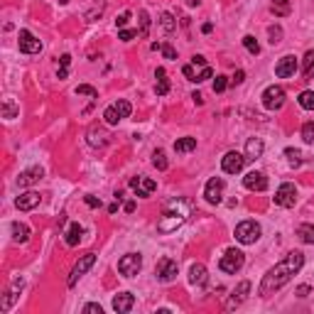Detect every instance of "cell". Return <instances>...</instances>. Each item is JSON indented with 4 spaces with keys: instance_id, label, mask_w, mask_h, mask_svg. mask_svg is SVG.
I'll use <instances>...</instances> for the list:
<instances>
[{
    "instance_id": "6da1fadb",
    "label": "cell",
    "mask_w": 314,
    "mask_h": 314,
    "mask_svg": "<svg viewBox=\"0 0 314 314\" xmlns=\"http://www.w3.org/2000/svg\"><path fill=\"white\" fill-rule=\"evenodd\" d=\"M302 265H304V253H302V250L287 253L285 260H280L275 268H270V270L265 273L263 282H260V295L265 297V295H270L275 290H280L282 285H287V282L302 270Z\"/></svg>"
},
{
    "instance_id": "7a4b0ae2",
    "label": "cell",
    "mask_w": 314,
    "mask_h": 314,
    "mask_svg": "<svg viewBox=\"0 0 314 314\" xmlns=\"http://www.w3.org/2000/svg\"><path fill=\"white\" fill-rule=\"evenodd\" d=\"M191 211H194V204H191L189 199H172L169 204L164 206L162 216L157 221V231L160 233L177 231L179 226L187 223V219L191 216Z\"/></svg>"
},
{
    "instance_id": "3957f363",
    "label": "cell",
    "mask_w": 314,
    "mask_h": 314,
    "mask_svg": "<svg viewBox=\"0 0 314 314\" xmlns=\"http://www.w3.org/2000/svg\"><path fill=\"white\" fill-rule=\"evenodd\" d=\"M243 263H246V255L238 250V248H229L219 260V268L223 270L226 275H236L241 268H243Z\"/></svg>"
},
{
    "instance_id": "277c9868",
    "label": "cell",
    "mask_w": 314,
    "mask_h": 314,
    "mask_svg": "<svg viewBox=\"0 0 314 314\" xmlns=\"http://www.w3.org/2000/svg\"><path fill=\"white\" fill-rule=\"evenodd\" d=\"M133 113V106L128 103V101H116L113 106H108V108L103 110V121L108 125H118L123 118H128Z\"/></svg>"
},
{
    "instance_id": "5b68a950",
    "label": "cell",
    "mask_w": 314,
    "mask_h": 314,
    "mask_svg": "<svg viewBox=\"0 0 314 314\" xmlns=\"http://www.w3.org/2000/svg\"><path fill=\"white\" fill-rule=\"evenodd\" d=\"M258 238H260V226L255 221H241V223L236 226V241H238V243L250 246V243H255Z\"/></svg>"
},
{
    "instance_id": "8992f818",
    "label": "cell",
    "mask_w": 314,
    "mask_h": 314,
    "mask_svg": "<svg viewBox=\"0 0 314 314\" xmlns=\"http://www.w3.org/2000/svg\"><path fill=\"white\" fill-rule=\"evenodd\" d=\"M295 202H297V187L292 182H282L275 191V204L282 206V209H290V206H295Z\"/></svg>"
},
{
    "instance_id": "52a82bcc",
    "label": "cell",
    "mask_w": 314,
    "mask_h": 314,
    "mask_svg": "<svg viewBox=\"0 0 314 314\" xmlns=\"http://www.w3.org/2000/svg\"><path fill=\"white\" fill-rule=\"evenodd\" d=\"M140 268H142L140 253H128V255H123V258L118 260V273L123 275V277H135L140 273Z\"/></svg>"
},
{
    "instance_id": "ba28073f",
    "label": "cell",
    "mask_w": 314,
    "mask_h": 314,
    "mask_svg": "<svg viewBox=\"0 0 314 314\" xmlns=\"http://www.w3.org/2000/svg\"><path fill=\"white\" fill-rule=\"evenodd\" d=\"M282 103H285V91L280 86H268L263 91V106L268 110H280Z\"/></svg>"
},
{
    "instance_id": "9c48e42d",
    "label": "cell",
    "mask_w": 314,
    "mask_h": 314,
    "mask_svg": "<svg viewBox=\"0 0 314 314\" xmlns=\"http://www.w3.org/2000/svg\"><path fill=\"white\" fill-rule=\"evenodd\" d=\"M246 162H248L246 155H241V152L231 150V152H226V155H223L221 167H223V172H226V175H238V172L243 169V164H246Z\"/></svg>"
},
{
    "instance_id": "30bf717a",
    "label": "cell",
    "mask_w": 314,
    "mask_h": 314,
    "mask_svg": "<svg viewBox=\"0 0 314 314\" xmlns=\"http://www.w3.org/2000/svg\"><path fill=\"white\" fill-rule=\"evenodd\" d=\"M17 44H20V52H25V54H40L42 52V42L37 40L30 30H20Z\"/></svg>"
},
{
    "instance_id": "8fae6325",
    "label": "cell",
    "mask_w": 314,
    "mask_h": 314,
    "mask_svg": "<svg viewBox=\"0 0 314 314\" xmlns=\"http://www.w3.org/2000/svg\"><path fill=\"white\" fill-rule=\"evenodd\" d=\"M177 273H179L177 260H172V258H162L157 263V268H155V275H157L160 282H172L177 277Z\"/></svg>"
},
{
    "instance_id": "7c38bea8",
    "label": "cell",
    "mask_w": 314,
    "mask_h": 314,
    "mask_svg": "<svg viewBox=\"0 0 314 314\" xmlns=\"http://www.w3.org/2000/svg\"><path fill=\"white\" fill-rule=\"evenodd\" d=\"M223 189H226V182L221 177H211L206 182V189H204V196L209 204H221L223 199Z\"/></svg>"
},
{
    "instance_id": "4fadbf2b",
    "label": "cell",
    "mask_w": 314,
    "mask_h": 314,
    "mask_svg": "<svg viewBox=\"0 0 314 314\" xmlns=\"http://www.w3.org/2000/svg\"><path fill=\"white\" fill-rule=\"evenodd\" d=\"M94 263H96V255L94 253H86V255H81L79 258V263L74 265V270H71V275H69V287H74L79 280L83 277V273L89 270V268H94Z\"/></svg>"
},
{
    "instance_id": "5bb4252c",
    "label": "cell",
    "mask_w": 314,
    "mask_h": 314,
    "mask_svg": "<svg viewBox=\"0 0 314 314\" xmlns=\"http://www.w3.org/2000/svg\"><path fill=\"white\" fill-rule=\"evenodd\" d=\"M295 71H297V56L295 54L282 56V59L275 64V76H280V79H290V76H295Z\"/></svg>"
},
{
    "instance_id": "9a60e30c",
    "label": "cell",
    "mask_w": 314,
    "mask_h": 314,
    "mask_svg": "<svg viewBox=\"0 0 314 314\" xmlns=\"http://www.w3.org/2000/svg\"><path fill=\"white\" fill-rule=\"evenodd\" d=\"M243 184L250 191H265L268 189V177L263 172H258V169H253V172H248L246 177H243Z\"/></svg>"
},
{
    "instance_id": "2e32d148",
    "label": "cell",
    "mask_w": 314,
    "mask_h": 314,
    "mask_svg": "<svg viewBox=\"0 0 314 314\" xmlns=\"http://www.w3.org/2000/svg\"><path fill=\"white\" fill-rule=\"evenodd\" d=\"M248 292H250V282H248V280L238 282V287L233 290L231 297H229V302H226V309H236L238 304H243V300L248 297Z\"/></svg>"
},
{
    "instance_id": "e0dca14e",
    "label": "cell",
    "mask_w": 314,
    "mask_h": 314,
    "mask_svg": "<svg viewBox=\"0 0 314 314\" xmlns=\"http://www.w3.org/2000/svg\"><path fill=\"white\" fill-rule=\"evenodd\" d=\"M42 202V196L37 191H25V194H20L17 199H15V206L20 209V211H32V209H37Z\"/></svg>"
},
{
    "instance_id": "ac0fdd59",
    "label": "cell",
    "mask_w": 314,
    "mask_h": 314,
    "mask_svg": "<svg viewBox=\"0 0 314 314\" xmlns=\"http://www.w3.org/2000/svg\"><path fill=\"white\" fill-rule=\"evenodd\" d=\"M130 187H133V191H135L137 196H150L152 191L157 189V184L148 177H133L130 179Z\"/></svg>"
},
{
    "instance_id": "d6986e66",
    "label": "cell",
    "mask_w": 314,
    "mask_h": 314,
    "mask_svg": "<svg viewBox=\"0 0 314 314\" xmlns=\"http://www.w3.org/2000/svg\"><path fill=\"white\" fill-rule=\"evenodd\" d=\"M133 304H135V297H133L130 292H121V295L113 297V309L118 314H128L133 309Z\"/></svg>"
},
{
    "instance_id": "ffe728a7",
    "label": "cell",
    "mask_w": 314,
    "mask_h": 314,
    "mask_svg": "<svg viewBox=\"0 0 314 314\" xmlns=\"http://www.w3.org/2000/svg\"><path fill=\"white\" fill-rule=\"evenodd\" d=\"M42 177H44V169H42V167H30V169H25V172H20L17 184H20V187H30V184L40 182Z\"/></svg>"
},
{
    "instance_id": "44dd1931",
    "label": "cell",
    "mask_w": 314,
    "mask_h": 314,
    "mask_svg": "<svg viewBox=\"0 0 314 314\" xmlns=\"http://www.w3.org/2000/svg\"><path fill=\"white\" fill-rule=\"evenodd\" d=\"M206 280H209V273H206V268L202 265V263H194L189 268V282L194 287H204Z\"/></svg>"
},
{
    "instance_id": "7402d4cb",
    "label": "cell",
    "mask_w": 314,
    "mask_h": 314,
    "mask_svg": "<svg viewBox=\"0 0 314 314\" xmlns=\"http://www.w3.org/2000/svg\"><path fill=\"white\" fill-rule=\"evenodd\" d=\"M263 150H265L263 140H260V137H250V140L246 142V160L255 162L258 157H263Z\"/></svg>"
},
{
    "instance_id": "603a6c76",
    "label": "cell",
    "mask_w": 314,
    "mask_h": 314,
    "mask_svg": "<svg viewBox=\"0 0 314 314\" xmlns=\"http://www.w3.org/2000/svg\"><path fill=\"white\" fill-rule=\"evenodd\" d=\"M81 236H83V229L74 221V223H69V229L64 231V243H67L69 248H74V246H79V241H81Z\"/></svg>"
},
{
    "instance_id": "cb8c5ba5",
    "label": "cell",
    "mask_w": 314,
    "mask_h": 314,
    "mask_svg": "<svg viewBox=\"0 0 314 314\" xmlns=\"http://www.w3.org/2000/svg\"><path fill=\"white\" fill-rule=\"evenodd\" d=\"M108 133L103 130V128H91L89 130V145L91 148H106L108 145Z\"/></svg>"
},
{
    "instance_id": "d4e9b609",
    "label": "cell",
    "mask_w": 314,
    "mask_h": 314,
    "mask_svg": "<svg viewBox=\"0 0 314 314\" xmlns=\"http://www.w3.org/2000/svg\"><path fill=\"white\" fill-rule=\"evenodd\" d=\"M155 79H157V86H155L157 96H167V94H169V79H167V71H164L162 67L155 71Z\"/></svg>"
},
{
    "instance_id": "484cf974",
    "label": "cell",
    "mask_w": 314,
    "mask_h": 314,
    "mask_svg": "<svg viewBox=\"0 0 314 314\" xmlns=\"http://www.w3.org/2000/svg\"><path fill=\"white\" fill-rule=\"evenodd\" d=\"M30 238V229L25 223H20V221H15L13 223V241L15 243H27Z\"/></svg>"
},
{
    "instance_id": "4316f807",
    "label": "cell",
    "mask_w": 314,
    "mask_h": 314,
    "mask_svg": "<svg viewBox=\"0 0 314 314\" xmlns=\"http://www.w3.org/2000/svg\"><path fill=\"white\" fill-rule=\"evenodd\" d=\"M297 236H300L302 243L314 246V223H300V226H297Z\"/></svg>"
},
{
    "instance_id": "83f0119b",
    "label": "cell",
    "mask_w": 314,
    "mask_h": 314,
    "mask_svg": "<svg viewBox=\"0 0 314 314\" xmlns=\"http://www.w3.org/2000/svg\"><path fill=\"white\" fill-rule=\"evenodd\" d=\"M270 10H273L275 17H287L292 8H290V0H273L270 3Z\"/></svg>"
},
{
    "instance_id": "f1b7e54d",
    "label": "cell",
    "mask_w": 314,
    "mask_h": 314,
    "mask_svg": "<svg viewBox=\"0 0 314 314\" xmlns=\"http://www.w3.org/2000/svg\"><path fill=\"white\" fill-rule=\"evenodd\" d=\"M196 150V137H179L177 142H175V152H191Z\"/></svg>"
},
{
    "instance_id": "f546056e",
    "label": "cell",
    "mask_w": 314,
    "mask_h": 314,
    "mask_svg": "<svg viewBox=\"0 0 314 314\" xmlns=\"http://www.w3.org/2000/svg\"><path fill=\"white\" fill-rule=\"evenodd\" d=\"M152 164L160 169V172H164L167 167H169V162H167V155H164V150H155L152 152Z\"/></svg>"
},
{
    "instance_id": "4dcf8cb0",
    "label": "cell",
    "mask_w": 314,
    "mask_h": 314,
    "mask_svg": "<svg viewBox=\"0 0 314 314\" xmlns=\"http://www.w3.org/2000/svg\"><path fill=\"white\" fill-rule=\"evenodd\" d=\"M160 25H162V30L167 32V35H172L175 30H177V22H175V17L169 13H162L160 15Z\"/></svg>"
},
{
    "instance_id": "1f68e13d",
    "label": "cell",
    "mask_w": 314,
    "mask_h": 314,
    "mask_svg": "<svg viewBox=\"0 0 314 314\" xmlns=\"http://www.w3.org/2000/svg\"><path fill=\"white\" fill-rule=\"evenodd\" d=\"M297 103H300L304 110H314V91H302L300 98H297Z\"/></svg>"
},
{
    "instance_id": "d6a6232c",
    "label": "cell",
    "mask_w": 314,
    "mask_h": 314,
    "mask_svg": "<svg viewBox=\"0 0 314 314\" xmlns=\"http://www.w3.org/2000/svg\"><path fill=\"white\" fill-rule=\"evenodd\" d=\"M285 157H287V162H290V167H300L302 164V152L295 150V148H287Z\"/></svg>"
},
{
    "instance_id": "836d02e7",
    "label": "cell",
    "mask_w": 314,
    "mask_h": 314,
    "mask_svg": "<svg viewBox=\"0 0 314 314\" xmlns=\"http://www.w3.org/2000/svg\"><path fill=\"white\" fill-rule=\"evenodd\" d=\"M304 79H314V49L304 54Z\"/></svg>"
},
{
    "instance_id": "e575fe53",
    "label": "cell",
    "mask_w": 314,
    "mask_h": 314,
    "mask_svg": "<svg viewBox=\"0 0 314 314\" xmlns=\"http://www.w3.org/2000/svg\"><path fill=\"white\" fill-rule=\"evenodd\" d=\"M243 47H246V49H248V52H250L253 56L260 54V44H258V40H255L253 35H246V37H243Z\"/></svg>"
},
{
    "instance_id": "d590c367",
    "label": "cell",
    "mask_w": 314,
    "mask_h": 314,
    "mask_svg": "<svg viewBox=\"0 0 314 314\" xmlns=\"http://www.w3.org/2000/svg\"><path fill=\"white\" fill-rule=\"evenodd\" d=\"M76 94L89 96V98H98V91H96L94 86H89V83H79V86H76Z\"/></svg>"
},
{
    "instance_id": "8d00e7d4",
    "label": "cell",
    "mask_w": 314,
    "mask_h": 314,
    "mask_svg": "<svg viewBox=\"0 0 314 314\" xmlns=\"http://www.w3.org/2000/svg\"><path fill=\"white\" fill-rule=\"evenodd\" d=\"M17 116V108H15V103L10 101V98H5V103H3V118H15Z\"/></svg>"
},
{
    "instance_id": "74e56055",
    "label": "cell",
    "mask_w": 314,
    "mask_h": 314,
    "mask_svg": "<svg viewBox=\"0 0 314 314\" xmlns=\"http://www.w3.org/2000/svg\"><path fill=\"white\" fill-rule=\"evenodd\" d=\"M302 140H304V142H314V123L312 121L302 125Z\"/></svg>"
},
{
    "instance_id": "f35d334b",
    "label": "cell",
    "mask_w": 314,
    "mask_h": 314,
    "mask_svg": "<svg viewBox=\"0 0 314 314\" xmlns=\"http://www.w3.org/2000/svg\"><path fill=\"white\" fill-rule=\"evenodd\" d=\"M148 27H150L148 13H145V10H140V37H148Z\"/></svg>"
},
{
    "instance_id": "ab89813d",
    "label": "cell",
    "mask_w": 314,
    "mask_h": 314,
    "mask_svg": "<svg viewBox=\"0 0 314 314\" xmlns=\"http://www.w3.org/2000/svg\"><path fill=\"white\" fill-rule=\"evenodd\" d=\"M135 37H140L137 30H121L118 32V40H123V42H130V40H135Z\"/></svg>"
},
{
    "instance_id": "60d3db41",
    "label": "cell",
    "mask_w": 314,
    "mask_h": 314,
    "mask_svg": "<svg viewBox=\"0 0 314 314\" xmlns=\"http://www.w3.org/2000/svg\"><path fill=\"white\" fill-rule=\"evenodd\" d=\"M268 35H270V44H280L282 42V30L280 27H270Z\"/></svg>"
},
{
    "instance_id": "b9f144b4",
    "label": "cell",
    "mask_w": 314,
    "mask_h": 314,
    "mask_svg": "<svg viewBox=\"0 0 314 314\" xmlns=\"http://www.w3.org/2000/svg\"><path fill=\"white\" fill-rule=\"evenodd\" d=\"M226 86H229V79H226V76H216V81H214V91L221 94V91H226Z\"/></svg>"
},
{
    "instance_id": "7bdbcfd3",
    "label": "cell",
    "mask_w": 314,
    "mask_h": 314,
    "mask_svg": "<svg viewBox=\"0 0 314 314\" xmlns=\"http://www.w3.org/2000/svg\"><path fill=\"white\" fill-rule=\"evenodd\" d=\"M182 74H184V76H187L189 81H196V76H199V74L194 71V64H187V67H182Z\"/></svg>"
},
{
    "instance_id": "ee69618b",
    "label": "cell",
    "mask_w": 314,
    "mask_h": 314,
    "mask_svg": "<svg viewBox=\"0 0 314 314\" xmlns=\"http://www.w3.org/2000/svg\"><path fill=\"white\" fill-rule=\"evenodd\" d=\"M211 67L206 64V67H202V71H199V76H196V83H202V81H206V79H211Z\"/></svg>"
},
{
    "instance_id": "f6af8a7d",
    "label": "cell",
    "mask_w": 314,
    "mask_h": 314,
    "mask_svg": "<svg viewBox=\"0 0 314 314\" xmlns=\"http://www.w3.org/2000/svg\"><path fill=\"white\" fill-rule=\"evenodd\" d=\"M164 54V59H177V52H175V47L172 44H162V49H160Z\"/></svg>"
},
{
    "instance_id": "bcb514c9",
    "label": "cell",
    "mask_w": 314,
    "mask_h": 314,
    "mask_svg": "<svg viewBox=\"0 0 314 314\" xmlns=\"http://www.w3.org/2000/svg\"><path fill=\"white\" fill-rule=\"evenodd\" d=\"M83 312L86 314H103V309H101V304H86Z\"/></svg>"
},
{
    "instance_id": "7dc6e473",
    "label": "cell",
    "mask_w": 314,
    "mask_h": 314,
    "mask_svg": "<svg viewBox=\"0 0 314 314\" xmlns=\"http://www.w3.org/2000/svg\"><path fill=\"white\" fill-rule=\"evenodd\" d=\"M128 20H130V13H123L121 17H118V20H116V25H118V27L123 30L125 25H128Z\"/></svg>"
},
{
    "instance_id": "c3c4849f",
    "label": "cell",
    "mask_w": 314,
    "mask_h": 314,
    "mask_svg": "<svg viewBox=\"0 0 314 314\" xmlns=\"http://www.w3.org/2000/svg\"><path fill=\"white\" fill-rule=\"evenodd\" d=\"M86 204L91 206V209H101V199H96V196L89 194V196H86Z\"/></svg>"
},
{
    "instance_id": "681fc988",
    "label": "cell",
    "mask_w": 314,
    "mask_h": 314,
    "mask_svg": "<svg viewBox=\"0 0 314 314\" xmlns=\"http://www.w3.org/2000/svg\"><path fill=\"white\" fill-rule=\"evenodd\" d=\"M191 64H194V67H206V59L202 54H194L191 56Z\"/></svg>"
},
{
    "instance_id": "f907efd6",
    "label": "cell",
    "mask_w": 314,
    "mask_h": 314,
    "mask_svg": "<svg viewBox=\"0 0 314 314\" xmlns=\"http://www.w3.org/2000/svg\"><path fill=\"white\" fill-rule=\"evenodd\" d=\"M243 79H246V71H243V69H238V71H236V76H233V83H241Z\"/></svg>"
},
{
    "instance_id": "816d5d0a",
    "label": "cell",
    "mask_w": 314,
    "mask_h": 314,
    "mask_svg": "<svg viewBox=\"0 0 314 314\" xmlns=\"http://www.w3.org/2000/svg\"><path fill=\"white\" fill-rule=\"evenodd\" d=\"M309 295V285H300L297 287V297H307Z\"/></svg>"
},
{
    "instance_id": "f5cc1de1",
    "label": "cell",
    "mask_w": 314,
    "mask_h": 314,
    "mask_svg": "<svg viewBox=\"0 0 314 314\" xmlns=\"http://www.w3.org/2000/svg\"><path fill=\"white\" fill-rule=\"evenodd\" d=\"M59 64L69 69V64H71V54H62V59H59Z\"/></svg>"
},
{
    "instance_id": "db71d44e",
    "label": "cell",
    "mask_w": 314,
    "mask_h": 314,
    "mask_svg": "<svg viewBox=\"0 0 314 314\" xmlns=\"http://www.w3.org/2000/svg\"><path fill=\"white\" fill-rule=\"evenodd\" d=\"M67 76H69V69L67 67H62L59 71H56V79H67Z\"/></svg>"
},
{
    "instance_id": "11a10c76",
    "label": "cell",
    "mask_w": 314,
    "mask_h": 314,
    "mask_svg": "<svg viewBox=\"0 0 314 314\" xmlns=\"http://www.w3.org/2000/svg\"><path fill=\"white\" fill-rule=\"evenodd\" d=\"M191 98H194V103H196V106H202V103H204V96H202V94H191Z\"/></svg>"
},
{
    "instance_id": "9f6ffc18",
    "label": "cell",
    "mask_w": 314,
    "mask_h": 314,
    "mask_svg": "<svg viewBox=\"0 0 314 314\" xmlns=\"http://www.w3.org/2000/svg\"><path fill=\"white\" fill-rule=\"evenodd\" d=\"M125 211L133 214V211H135V202H125Z\"/></svg>"
},
{
    "instance_id": "6f0895ef",
    "label": "cell",
    "mask_w": 314,
    "mask_h": 314,
    "mask_svg": "<svg viewBox=\"0 0 314 314\" xmlns=\"http://www.w3.org/2000/svg\"><path fill=\"white\" fill-rule=\"evenodd\" d=\"M211 30H214V25H211V22H204V27H202V32H204V35H209Z\"/></svg>"
},
{
    "instance_id": "680465c9",
    "label": "cell",
    "mask_w": 314,
    "mask_h": 314,
    "mask_svg": "<svg viewBox=\"0 0 314 314\" xmlns=\"http://www.w3.org/2000/svg\"><path fill=\"white\" fill-rule=\"evenodd\" d=\"M116 211H118V202H113V204L108 206V214H116Z\"/></svg>"
}]
</instances>
